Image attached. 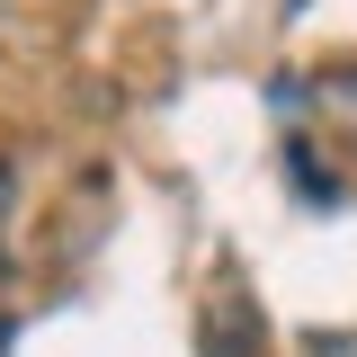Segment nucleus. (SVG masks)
Returning <instances> with one entry per match:
<instances>
[{
    "label": "nucleus",
    "mask_w": 357,
    "mask_h": 357,
    "mask_svg": "<svg viewBox=\"0 0 357 357\" xmlns=\"http://www.w3.org/2000/svg\"><path fill=\"white\" fill-rule=\"evenodd\" d=\"M9 223H18V161H9V152H0V286H9Z\"/></svg>",
    "instance_id": "1"
},
{
    "label": "nucleus",
    "mask_w": 357,
    "mask_h": 357,
    "mask_svg": "<svg viewBox=\"0 0 357 357\" xmlns=\"http://www.w3.org/2000/svg\"><path fill=\"white\" fill-rule=\"evenodd\" d=\"M0 357H9V321H0Z\"/></svg>",
    "instance_id": "2"
}]
</instances>
